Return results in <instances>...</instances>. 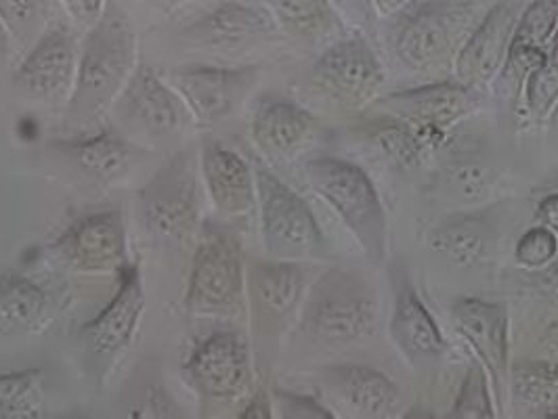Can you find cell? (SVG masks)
I'll return each instance as SVG.
<instances>
[{
	"mask_svg": "<svg viewBox=\"0 0 558 419\" xmlns=\"http://www.w3.org/2000/svg\"><path fill=\"white\" fill-rule=\"evenodd\" d=\"M137 36L120 11H108L88 32L78 59L70 110L81 120L106 112L135 74Z\"/></svg>",
	"mask_w": 558,
	"mask_h": 419,
	"instance_id": "obj_1",
	"label": "cell"
},
{
	"mask_svg": "<svg viewBox=\"0 0 558 419\" xmlns=\"http://www.w3.org/2000/svg\"><path fill=\"white\" fill-rule=\"evenodd\" d=\"M481 7L478 0H441L408 11L395 36L397 56L414 70L446 65L487 15Z\"/></svg>",
	"mask_w": 558,
	"mask_h": 419,
	"instance_id": "obj_2",
	"label": "cell"
},
{
	"mask_svg": "<svg viewBox=\"0 0 558 419\" xmlns=\"http://www.w3.org/2000/svg\"><path fill=\"white\" fill-rule=\"evenodd\" d=\"M308 185L324 197L360 242L367 260L380 264L387 254V219L369 178L349 162L317 158L305 164Z\"/></svg>",
	"mask_w": 558,
	"mask_h": 419,
	"instance_id": "obj_3",
	"label": "cell"
},
{
	"mask_svg": "<svg viewBox=\"0 0 558 419\" xmlns=\"http://www.w3.org/2000/svg\"><path fill=\"white\" fill-rule=\"evenodd\" d=\"M378 317L374 289L347 271H330L313 285L305 330L326 344H349L372 334Z\"/></svg>",
	"mask_w": 558,
	"mask_h": 419,
	"instance_id": "obj_4",
	"label": "cell"
},
{
	"mask_svg": "<svg viewBox=\"0 0 558 419\" xmlns=\"http://www.w3.org/2000/svg\"><path fill=\"white\" fill-rule=\"evenodd\" d=\"M254 176L267 251L279 260H301L322 250L324 239L307 204L269 170L256 168Z\"/></svg>",
	"mask_w": 558,
	"mask_h": 419,
	"instance_id": "obj_5",
	"label": "cell"
},
{
	"mask_svg": "<svg viewBox=\"0 0 558 419\" xmlns=\"http://www.w3.org/2000/svg\"><path fill=\"white\" fill-rule=\"evenodd\" d=\"M244 298V262L235 237L208 231L197 246L185 307L194 315L233 312Z\"/></svg>",
	"mask_w": 558,
	"mask_h": 419,
	"instance_id": "obj_6",
	"label": "cell"
},
{
	"mask_svg": "<svg viewBox=\"0 0 558 419\" xmlns=\"http://www.w3.org/2000/svg\"><path fill=\"white\" fill-rule=\"evenodd\" d=\"M141 214L147 231L160 242L179 244L194 231L197 219L194 156L172 158L141 192Z\"/></svg>",
	"mask_w": 558,
	"mask_h": 419,
	"instance_id": "obj_7",
	"label": "cell"
},
{
	"mask_svg": "<svg viewBox=\"0 0 558 419\" xmlns=\"http://www.w3.org/2000/svg\"><path fill=\"white\" fill-rule=\"evenodd\" d=\"M478 97L460 83L430 84L416 90H401L378 101V108L405 122L424 147L444 139L446 128L475 112Z\"/></svg>",
	"mask_w": 558,
	"mask_h": 419,
	"instance_id": "obj_8",
	"label": "cell"
},
{
	"mask_svg": "<svg viewBox=\"0 0 558 419\" xmlns=\"http://www.w3.org/2000/svg\"><path fill=\"white\" fill-rule=\"evenodd\" d=\"M311 83L336 103L360 108L383 84V67L363 38H351L330 47L319 57Z\"/></svg>",
	"mask_w": 558,
	"mask_h": 419,
	"instance_id": "obj_9",
	"label": "cell"
},
{
	"mask_svg": "<svg viewBox=\"0 0 558 419\" xmlns=\"http://www.w3.org/2000/svg\"><path fill=\"white\" fill-rule=\"evenodd\" d=\"M187 371L197 386L210 398L233 400L244 396L252 382L251 353L242 335L217 332L204 337L190 361Z\"/></svg>",
	"mask_w": 558,
	"mask_h": 419,
	"instance_id": "obj_10",
	"label": "cell"
},
{
	"mask_svg": "<svg viewBox=\"0 0 558 419\" xmlns=\"http://www.w3.org/2000/svg\"><path fill=\"white\" fill-rule=\"evenodd\" d=\"M78 51L70 29L47 32L22 61L15 83L29 97L47 103L63 101L76 84Z\"/></svg>",
	"mask_w": 558,
	"mask_h": 419,
	"instance_id": "obj_11",
	"label": "cell"
},
{
	"mask_svg": "<svg viewBox=\"0 0 558 419\" xmlns=\"http://www.w3.org/2000/svg\"><path fill=\"white\" fill-rule=\"evenodd\" d=\"M521 7V0H500L487 11V15L481 20V24L456 56L458 83L475 88L496 76L508 57V47L519 22Z\"/></svg>",
	"mask_w": 558,
	"mask_h": 419,
	"instance_id": "obj_12",
	"label": "cell"
},
{
	"mask_svg": "<svg viewBox=\"0 0 558 419\" xmlns=\"http://www.w3.org/2000/svg\"><path fill=\"white\" fill-rule=\"evenodd\" d=\"M256 81V67L223 70L192 65L172 72V83L199 122L213 124L233 112Z\"/></svg>",
	"mask_w": 558,
	"mask_h": 419,
	"instance_id": "obj_13",
	"label": "cell"
},
{
	"mask_svg": "<svg viewBox=\"0 0 558 419\" xmlns=\"http://www.w3.org/2000/svg\"><path fill=\"white\" fill-rule=\"evenodd\" d=\"M59 250L84 273L120 271L126 254L122 214L106 210L86 217L61 237Z\"/></svg>",
	"mask_w": 558,
	"mask_h": 419,
	"instance_id": "obj_14",
	"label": "cell"
},
{
	"mask_svg": "<svg viewBox=\"0 0 558 419\" xmlns=\"http://www.w3.org/2000/svg\"><path fill=\"white\" fill-rule=\"evenodd\" d=\"M143 308L145 296L141 287L140 271L137 267H122L118 292L113 294L110 305L84 328V340L90 353L97 359L112 357L124 346H129L140 325Z\"/></svg>",
	"mask_w": 558,
	"mask_h": 419,
	"instance_id": "obj_15",
	"label": "cell"
},
{
	"mask_svg": "<svg viewBox=\"0 0 558 419\" xmlns=\"http://www.w3.org/2000/svg\"><path fill=\"white\" fill-rule=\"evenodd\" d=\"M458 332L475 348L476 357L492 373L496 389L506 375L508 363V315L500 305L476 298H460L453 305Z\"/></svg>",
	"mask_w": 558,
	"mask_h": 419,
	"instance_id": "obj_16",
	"label": "cell"
},
{
	"mask_svg": "<svg viewBox=\"0 0 558 419\" xmlns=\"http://www.w3.org/2000/svg\"><path fill=\"white\" fill-rule=\"evenodd\" d=\"M122 112L143 133L162 137L181 126L185 106L183 97L172 93L154 70L140 67L124 88Z\"/></svg>",
	"mask_w": 558,
	"mask_h": 419,
	"instance_id": "obj_17",
	"label": "cell"
},
{
	"mask_svg": "<svg viewBox=\"0 0 558 419\" xmlns=\"http://www.w3.org/2000/svg\"><path fill=\"white\" fill-rule=\"evenodd\" d=\"M202 176L215 206L231 217H244L254 206V178L248 164L219 140H204Z\"/></svg>",
	"mask_w": 558,
	"mask_h": 419,
	"instance_id": "obj_18",
	"label": "cell"
},
{
	"mask_svg": "<svg viewBox=\"0 0 558 419\" xmlns=\"http://www.w3.org/2000/svg\"><path fill=\"white\" fill-rule=\"evenodd\" d=\"M328 389L362 418H389L399 407V391L380 371L360 365H340L324 371Z\"/></svg>",
	"mask_w": 558,
	"mask_h": 419,
	"instance_id": "obj_19",
	"label": "cell"
},
{
	"mask_svg": "<svg viewBox=\"0 0 558 419\" xmlns=\"http://www.w3.org/2000/svg\"><path fill=\"white\" fill-rule=\"evenodd\" d=\"M305 289V273L290 260L260 262L252 269L254 312L263 323H276L299 305Z\"/></svg>",
	"mask_w": 558,
	"mask_h": 419,
	"instance_id": "obj_20",
	"label": "cell"
},
{
	"mask_svg": "<svg viewBox=\"0 0 558 419\" xmlns=\"http://www.w3.org/2000/svg\"><path fill=\"white\" fill-rule=\"evenodd\" d=\"M391 335L399 348L412 359H433L446 353L444 335L408 281L397 285Z\"/></svg>",
	"mask_w": 558,
	"mask_h": 419,
	"instance_id": "obj_21",
	"label": "cell"
},
{
	"mask_svg": "<svg viewBox=\"0 0 558 419\" xmlns=\"http://www.w3.org/2000/svg\"><path fill=\"white\" fill-rule=\"evenodd\" d=\"M558 29V0H533L517 22L506 57V74H530L546 57Z\"/></svg>",
	"mask_w": 558,
	"mask_h": 419,
	"instance_id": "obj_22",
	"label": "cell"
},
{
	"mask_svg": "<svg viewBox=\"0 0 558 419\" xmlns=\"http://www.w3.org/2000/svg\"><path fill=\"white\" fill-rule=\"evenodd\" d=\"M276 29V17L265 9L225 2L187 29V36L206 45H229Z\"/></svg>",
	"mask_w": 558,
	"mask_h": 419,
	"instance_id": "obj_23",
	"label": "cell"
},
{
	"mask_svg": "<svg viewBox=\"0 0 558 419\" xmlns=\"http://www.w3.org/2000/svg\"><path fill=\"white\" fill-rule=\"evenodd\" d=\"M313 118L303 108L288 101H269L258 108L252 120V139L269 156L294 151L313 131Z\"/></svg>",
	"mask_w": 558,
	"mask_h": 419,
	"instance_id": "obj_24",
	"label": "cell"
},
{
	"mask_svg": "<svg viewBox=\"0 0 558 419\" xmlns=\"http://www.w3.org/2000/svg\"><path fill=\"white\" fill-rule=\"evenodd\" d=\"M59 149L72 158V162L83 170L86 176L112 183L126 174L133 162L135 149L120 137L101 133L95 137L83 140H72L65 145H59Z\"/></svg>",
	"mask_w": 558,
	"mask_h": 419,
	"instance_id": "obj_25",
	"label": "cell"
},
{
	"mask_svg": "<svg viewBox=\"0 0 558 419\" xmlns=\"http://www.w3.org/2000/svg\"><path fill=\"white\" fill-rule=\"evenodd\" d=\"M47 307L45 292L32 281L0 271V335L24 334L34 328Z\"/></svg>",
	"mask_w": 558,
	"mask_h": 419,
	"instance_id": "obj_26",
	"label": "cell"
},
{
	"mask_svg": "<svg viewBox=\"0 0 558 419\" xmlns=\"http://www.w3.org/2000/svg\"><path fill=\"white\" fill-rule=\"evenodd\" d=\"M517 405L548 418L558 411V361H523L512 367Z\"/></svg>",
	"mask_w": 558,
	"mask_h": 419,
	"instance_id": "obj_27",
	"label": "cell"
},
{
	"mask_svg": "<svg viewBox=\"0 0 558 419\" xmlns=\"http://www.w3.org/2000/svg\"><path fill=\"white\" fill-rule=\"evenodd\" d=\"M45 416V378L40 369L0 375V418L36 419Z\"/></svg>",
	"mask_w": 558,
	"mask_h": 419,
	"instance_id": "obj_28",
	"label": "cell"
},
{
	"mask_svg": "<svg viewBox=\"0 0 558 419\" xmlns=\"http://www.w3.org/2000/svg\"><path fill=\"white\" fill-rule=\"evenodd\" d=\"M279 26L301 38H317L335 29L338 17L330 0H265Z\"/></svg>",
	"mask_w": 558,
	"mask_h": 419,
	"instance_id": "obj_29",
	"label": "cell"
},
{
	"mask_svg": "<svg viewBox=\"0 0 558 419\" xmlns=\"http://www.w3.org/2000/svg\"><path fill=\"white\" fill-rule=\"evenodd\" d=\"M483 226L485 224L478 223L475 219H462L456 223L444 224L433 235V248L460 264H473L483 256L487 246V235Z\"/></svg>",
	"mask_w": 558,
	"mask_h": 419,
	"instance_id": "obj_30",
	"label": "cell"
},
{
	"mask_svg": "<svg viewBox=\"0 0 558 419\" xmlns=\"http://www.w3.org/2000/svg\"><path fill=\"white\" fill-rule=\"evenodd\" d=\"M527 110L535 120L546 118L558 101V29L553 36L546 57L527 74Z\"/></svg>",
	"mask_w": 558,
	"mask_h": 419,
	"instance_id": "obj_31",
	"label": "cell"
},
{
	"mask_svg": "<svg viewBox=\"0 0 558 419\" xmlns=\"http://www.w3.org/2000/svg\"><path fill=\"white\" fill-rule=\"evenodd\" d=\"M49 0H0V22L11 40L26 45L47 20Z\"/></svg>",
	"mask_w": 558,
	"mask_h": 419,
	"instance_id": "obj_32",
	"label": "cell"
},
{
	"mask_svg": "<svg viewBox=\"0 0 558 419\" xmlns=\"http://www.w3.org/2000/svg\"><path fill=\"white\" fill-rule=\"evenodd\" d=\"M451 418L487 419L494 418V407L487 391V378L481 365H473L469 369V375L462 384V391L458 394V400L453 405Z\"/></svg>",
	"mask_w": 558,
	"mask_h": 419,
	"instance_id": "obj_33",
	"label": "cell"
},
{
	"mask_svg": "<svg viewBox=\"0 0 558 419\" xmlns=\"http://www.w3.org/2000/svg\"><path fill=\"white\" fill-rule=\"evenodd\" d=\"M376 140L383 147V151L399 167L418 164L420 156L424 151V145L416 137V133L401 120H395L387 124V128L378 131Z\"/></svg>",
	"mask_w": 558,
	"mask_h": 419,
	"instance_id": "obj_34",
	"label": "cell"
},
{
	"mask_svg": "<svg viewBox=\"0 0 558 419\" xmlns=\"http://www.w3.org/2000/svg\"><path fill=\"white\" fill-rule=\"evenodd\" d=\"M558 251L557 235L548 226H535L517 244V260L530 269H542L555 260Z\"/></svg>",
	"mask_w": 558,
	"mask_h": 419,
	"instance_id": "obj_35",
	"label": "cell"
},
{
	"mask_svg": "<svg viewBox=\"0 0 558 419\" xmlns=\"http://www.w3.org/2000/svg\"><path fill=\"white\" fill-rule=\"evenodd\" d=\"M278 403L279 409L283 411V418H332V414H328V409H324L319 403H315L307 396H301V394L278 392Z\"/></svg>",
	"mask_w": 558,
	"mask_h": 419,
	"instance_id": "obj_36",
	"label": "cell"
},
{
	"mask_svg": "<svg viewBox=\"0 0 558 419\" xmlns=\"http://www.w3.org/2000/svg\"><path fill=\"white\" fill-rule=\"evenodd\" d=\"M68 13L78 22V24H90L95 26L101 17V7L104 0H63Z\"/></svg>",
	"mask_w": 558,
	"mask_h": 419,
	"instance_id": "obj_37",
	"label": "cell"
},
{
	"mask_svg": "<svg viewBox=\"0 0 558 419\" xmlns=\"http://www.w3.org/2000/svg\"><path fill=\"white\" fill-rule=\"evenodd\" d=\"M349 20L357 26H367L372 22V4L369 0H330Z\"/></svg>",
	"mask_w": 558,
	"mask_h": 419,
	"instance_id": "obj_38",
	"label": "cell"
},
{
	"mask_svg": "<svg viewBox=\"0 0 558 419\" xmlns=\"http://www.w3.org/2000/svg\"><path fill=\"white\" fill-rule=\"evenodd\" d=\"M537 217L542 219V224L548 226L558 237V194H550L539 201Z\"/></svg>",
	"mask_w": 558,
	"mask_h": 419,
	"instance_id": "obj_39",
	"label": "cell"
},
{
	"mask_svg": "<svg viewBox=\"0 0 558 419\" xmlns=\"http://www.w3.org/2000/svg\"><path fill=\"white\" fill-rule=\"evenodd\" d=\"M242 418H271V405H269V398H267V394H265V392H258V394H254V396H252V400L248 403L246 411L242 414Z\"/></svg>",
	"mask_w": 558,
	"mask_h": 419,
	"instance_id": "obj_40",
	"label": "cell"
},
{
	"mask_svg": "<svg viewBox=\"0 0 558 419\" xmlns=\"http://www.w3.org/2000/svg\"><path fill=\"white\" fill-rule=\"evenodd\" d=\"M539 350H542L546 357L558 361V319L557 321H553V323L546 328V332L539 337Z\"/></svg>",
	"mask_w": 558,
	"mask_h": 419,
	"instance_id": "obj_41",
	"label": "cell"
},
{
	"mask_svg": "<svg viewBox=\"0 0 558 419\" xmlns=\"http://www.w3.org/2000/svg\"><path fill=\"white\" fill-rule=\"evenodd\" d=\"M374 2H376L378 11H380L383 15H392V13H397L408 0H374Z\"/></svg>",
	"mask_w": 558,
	"mask_h": 419,
	"instance_id": "obj_42",
	"label": "cell"
},
{
	"mask_svg": "<svg viewBox=\"0 0 558 419\" xmlns=\"http://www.w3.org/2000/svg\"><path fill=\"white\" fill-rule=\"evenodd\" d=\"M9 40H11V36H9V32H7V28H4L2 22H0V59L4 57L7 49H9Z\"/></svg>",
	"mask_w": 558,
	"mask_h": 419,
	"instance_id": "obj_43",
	"label": "cell"
},
{
	"mask_svg": "<svg viewBox=\"0 0 558 419\" xmlns=\"http://www.w3.org/2000/svg\"><path fill=\"white\" fill-rule=\"evenodd\" d=\"M553 110H555V113H553V124H555V126H557V128H558V101H557V106H555V108H553Z\"/></svg>",
	"mask_w": 558,
	"mask_h": 419,
	"instance_id": "obj_44",
	"label": "cell"
},
{
	"mask_svg": "<svg viewBox=\"0 0 558 419\" xmlns=\"http://www.w3.org/2000/svg\"><path fill=\"white\" fill-rule=\"evenodd\" d=\"M550 185H553V187H558V174L553 178V183H550Z\"/></svg>",
	"mask_w": 558,
	"mask_h": 419,
	"instance_id": "obj_45",
	"label": "cell"
}]
</instances>
